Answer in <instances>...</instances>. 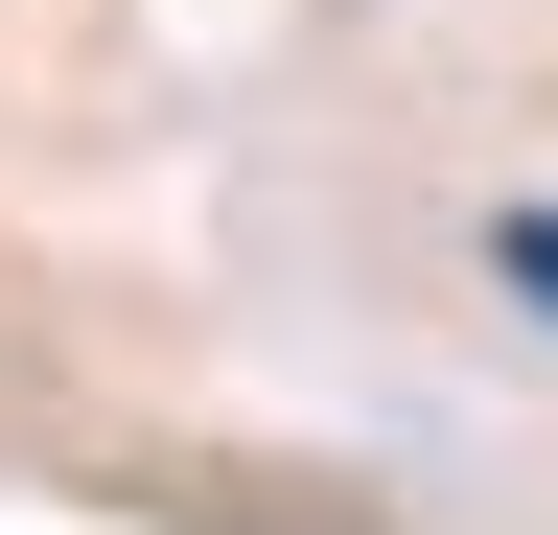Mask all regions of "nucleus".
<instances>
[{"mask_svg":"<svg viewBox=\"0 0 558 535\" xmlns=\"http://www.w3.org/2000/svg\"><path fill=\"white\" fill-rule=\"evenodd\" d=\"M488 280H512V303L558 326V210H512V233H488Z\"/></svg>","mask_w":558,"mask_h":535,"instance_id":"f257e3e1","label":"nucleus"}]
</instances>
